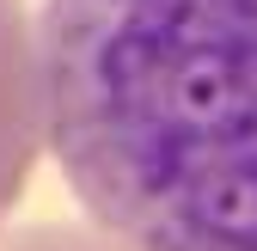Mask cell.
<instances>
[{"instance_id":"3957f363","label":"cell","mask_w":257,"mask_h":251,"mask_svg":"<svg viewBox=\"0 0 257 251\" xmlns=\"http://www.w3.org/2000/svg\"><path fill=\"white\" fill-rule=\"evenodd\" d=\"M0 251H122L110 245L104 233H92V227H68V221H43V227H19L0 239Z\"/></svg>"},{"instance_id":"7a4b0ae2","label":"cell","mask_w":257,"mask_h":251,"mask_svg":"<svg viewBox=\"0 0 257 251\" xmlns=\"http://www.w3.org/2000/svg\"><path fill=\"white\" fill-rule=\"evenodd\" d=\"M43 135H49V110H43L37 37H31L25 0H0V221L25 196Z\"/></svg>"},{"instance_id":"6da1fadb","label":"cell","mask_w":257,"mask_h":251,"mask_svg":"<svg viewBox=\"0 0 257 251\" xmlns=\"http://www.w3.org/2000/svg\"><path fill=\"white\" fill-rule=\"evenodd\" d=\"M49 153L122 251H257V0H43Z\"/></svg>"}]
</instances>
